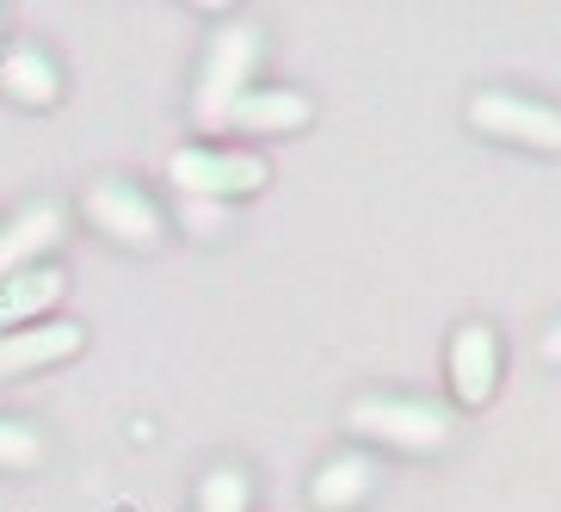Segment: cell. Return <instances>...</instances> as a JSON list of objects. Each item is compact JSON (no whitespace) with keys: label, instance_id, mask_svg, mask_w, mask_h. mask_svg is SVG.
<instances>
[{"label":"cell","instance_id":"cell-5","mask_svg":"<svg viewBox=\"0 0 561 512\" xmlns=\"http://www.w3.org/2000/svg\"><path fill=\"white\" fill-rule=\"evenodd\" d=\"M87 223L124 248H154L161 241V211L149 204V192H136L130 180H105L87 192Z\"/></svg>","mask_w":561,"mask_h":512},{"label":"cell","instance_id":"cell-9","mask_svg":"<svg viewBox=\"0 0 561 512\" xmlns=\"http://www.w3.org/2000/svg\"><path fill=\"white\" fill-rule=\"evenodd\" d=\"M62 272L56 265H25V272H13V278H0V328L13 333L25 328L32 315H44L56 297H62Z\"/></svg>","mask_w":561,"mask_h":512},{"label":"cell","instance_id":"cell-2","mask_svg":"<svg viewBox=\"0 0 561 512\" xmlns=\"http://www.w3.org/2000/svg\"><path fill=\"white\" fill-rule=\"evenodd\" d=\"M352 432L358 439H377L389 451H438L450 439L445 408H426V401H396V396H364L352 401Z\"/></svg>","mask_w":561,"mask_h":512},{"label":"cell","instance_id":"cell-15","mask_svg":"<svg viewBox=\"0 0 561 512\" xmlns=\"http://www.w3.org/2000/svg\"><path fill=\"white\" fill-rule=\"evenodd\" d=\"M180 223L192 235H222V229H229V211H222V204H210V198H185Z\"/></svg>","mask_w":561,"mask_h":512},{"label":"cell","instance_id":"cell-8","mask_svg":"<svg viewBox=\"0 0 561 512\" xmlns=\"http://www.w3.org/2000/svg\"><path fill=\"white\" fill-rule=\"evenodd\" d=\"M314 105L290 87H248L241 100L229 105V124L234 130H253V136H284V130H302Z\"/></svg>","mask_w":561,"mask_h":512},{"label":"cell","instance_id":"cell-12","mask_svg":"<svg viewBox=\"0 0 561 512\" xmlns=\"http://www.w3.org/2000/svg\"><path fill=\"white\" fill-rule=\"evenodd\" d=\"M309 494H314V507H321V512L358 507V500L370 494V463H364V457H328V463H321V476L309 481Z\"/></svg>","mask_w":561,"mask_h":512},{"label":"cell","instance_id":"cell-7","mask_svg":"<svg viewBox=\"0 0 561 512\" xmlns=\"http://www.w3.org/2000/svg\"><path fill=\"white\" fill-rule=\"evenodd\" d=\"M87 333L75 321H56V328H13L0 333V383L7 377H25V371H44V364H62L81 352Z\"/></svg>","mask_w":561,"mask_h":512},{"label":"cell","instance_id":"cell-14","mask_svg":"<svg viewBox=\"0 0 561 512\" xmlns=\"http://www.w3.org/2000/svg\"><path fill=\"white\" fill-rule=\"evenodd\" d=\"M32 463H44V439L19 420H0V469H32Z\"/></svg>","mask_w":561,"mask_h":512},{"label":"cell","instance_id":"cell-10","mask_svg":"<svg viewBox=\"0 0 561 512\" xmlns=\"http://www.w3.org/2000/svg\"><path fill=\"white\" fill-rule=\"evenodd\" d=\"M56 235H62V216H56L50 204H32L25 216H13V223L0 229V278L25 272V265L56 241Z\"/></svg>","mask_w":561,"mask_h":512},{"label":"cell","instance_id":"cell-16","mask_svg":"<svg viewBox=\"0 0 561 512\" xmlns=\"http://www.w3.org/2000/svg\"><path fill=\"white\" fill-rule=\"evenodd\" d=\"M543 359H549V364H561V321L543 333Z\"/></svg>","mask_w":561,"mask_h":512},{"label":"cell","instance_id":"cell-1","mask_svg":"<svg viewBox=\"0 0 561 512\" xmlns=\"http://www.w3.org/2000/svg\"><path fill=\"white\" fill-rule=\"evenodd\" d=\"M253 62H260V32L253 25H222L210 37V56H204V75H198V100H192L204 130L229 124V105L248 93Z\"/></svg>","mask_w":561,"mask_h":512},{"label":"cell","instance_id":"cell-6","mask_svg":"<svg viewBox=\"0 0 561 512\" xmlns=\"http://www.w3.org/2000/svg\"><path fill=\"white\" fill-rule=\"evenodd\" d=\"M494 383H500V340H494V328L469 321L450 340V389H457L462 408H481L494 396Z\"/></svg>","mask_w":561,"mask_h":512},{"label":"cell","instance_id":"cell-4","mask_svg":"<svg viewBox=\"0 0 561 512\" xmlns=\"http://www.w3.org/2000/svg\"><path fill=\"white\" fill-rule=\"evenodd\" d=\"M167 180L180 185L185 198L229 204V198H241V192H260L265 161H253V155H222V149H180L167 161Z\"/></svg>","mask_w":561,"mask_h":512},{"label":"cell","instance_id":"cell-3","mask_svg":"<svg viewBox=\"0 0 561 512\" xmlns=\"http://www.w3.org/2000/svg\"><path fill=\"white\" fill-rule=\"evenodd\" d=\"M469 124L494 143H525V149L561 155V112L543 100H525V93H476Z\"/></svg>","mask_w":561,"mask_h":512},{"label":"cell","instance_id":"cell-13","mask_svg":"<svg viewBox=\"0 0 561 512\" xmlns=\"http://www.w3.org/2000/svg\"><path fill=\"white\" fill-rule=\"evenodd\" d=\"M253 507V481L241 476V469H210L204 476V488H198V512H248Z\"/></svg>","mask_w":561,"mask_h":512},{"label":"cell","instance_id":"cell-11","mask_svg":"<svg viewBox=\"0 0 561 512\" xmlns=\"http://www.w3.org/2000/svg\"><path fill=\"white\" fill-rule=\"evenodd\" d=\"M0 87H7L19 105H50L56 93H62V75H56V62L44 50L19 44V50L0 56Z\"/></svg>","mask_w":561,"mask_h":512}]
</instances>
